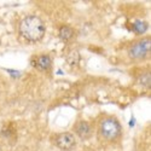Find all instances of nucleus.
<instances>
[{"label": "nucleus", "instance_id": "nucleus-1", "mask_svg": "<svg viewBox=\"0 0 151 151\" xmlns=\"http://www.w3.org/2000/svg\"><path fill=\"white\" fill-rule=\"evenodd\" d=\"M21 35L28 41H40L45 35V24L36 16H27L19 24Z\"/></svg>", "mask_w": 151, "mask_h": 151}, {"label": "nucleus", "instance_id": "nucleus-2", "mask_svg": "<svg viewBox=\"0 0 151 151\" xmlns=\"http://www.w3.org/2000/svg\"><path fill=\"white\" fill-rule=\"evenodd\" d=\"M102 135L109 140H115L121 134V124L116 119H105L100 124Z\"/></svg>", "mask_w": 151, "mask_h": 151}, {"label": "nucleus", "instance_id": "nucleus-3", "mask_svg": "<svg viewBox=\"0 0 151 151\" xmlns=\"http://www.w3.org/2000/svg\"><path fill=\"white\" fill-rule=\"evenodd\" d=\"M150 45H151L150 39H143L133 44L132 47L129 48V56L133 59H140L146 57L147 53L150 52Z\"/></svg>", "mask_w": 151, "mask_h": 151}, {"label": "nucleus", "instance_id": "nucleus-4", "mask_svg": "<svg viewBox=\"0 0 151 151\" xmlns=\"http://www.w3.org/2000/svg\"><path fill=\"white\" fill-rule=\"evenodd\" d=\"M75 137L74 134L65 132V133H62L56 138V145L60 149V150H64V151H69L75 146Z\"/></svg>", "mask_w": 151, "mask_h": 151}, {"label": "nucleus", "instance_id": "nucleus-5", "mask_svg": "<svg viewBox=\"0 0 151 151\" xmlns=\"http://www.w3.org/2000/svg\"><path fill=\"white\" fill-rule=\"evenodd\" d=\"M75 131H76L78 135L80 138H82V139H87L91 133H92V129H91V126L88 122L86 121H80L76 126H75Z\"/></svg>", "mask_w": 151, "mask_h": 151}, {"label": "nucleus", "instance_id": "nucleus-6", "mask_svg": "<svg viewBox=\"0 0 151 151\" xmlns=\"http://www.w3.org/2000/svg\"><path fill=\"white\" fill-rule=\"evenodd\" d=\"M34 67L37 70H46L51 67V58L47 55H42V56H37L34 58Z\"/></svg>", "mask_w": 151, "mask_h": 151}, {"label": "nucleus", "instance_id": "nucleus-7", "mask_svg": "<svg viewBox=\"0 0 151 151\" xmlns=\"http://www.w3.org/2000/svg\"><path fill=\"white\" fill-rule=\"evenodd\" d=\"M73 36H74V29L70 28L69 26H63L59 29V37H60L62 41L68 42Z\"/></svg>", "mask_w": 151, "mask_h": 151}, {"label": "nucleus", "instance_id": "nucleus-8", "mask_svg": "<svg viewBox=\"0 0 151 151\" xmlns=\"http://www.w3.org/2000/svg\"><path fill=\"white\" fill-rule=\"evenodd\" d=\"M147 29V23L144 21H135L132 24V30L135 32L137 34H143Z\"/></svg>", "mask_w": 151, "mask_h": 151}, {"label": "nucleus", "instance_id": "nucleus-9", "mask_svg": "<svg viewBox=\"0 0 151 151\" xmlns=\"http://www.w3.org/2000/svg\"><path fill=\"white\" fill-rule=\"evenodd\" d=\"M140 83H143L145 87H150V73H145L139 80Z\"/></svg>", "mask_w": 151, "mask_h": 151}]
</instances>
